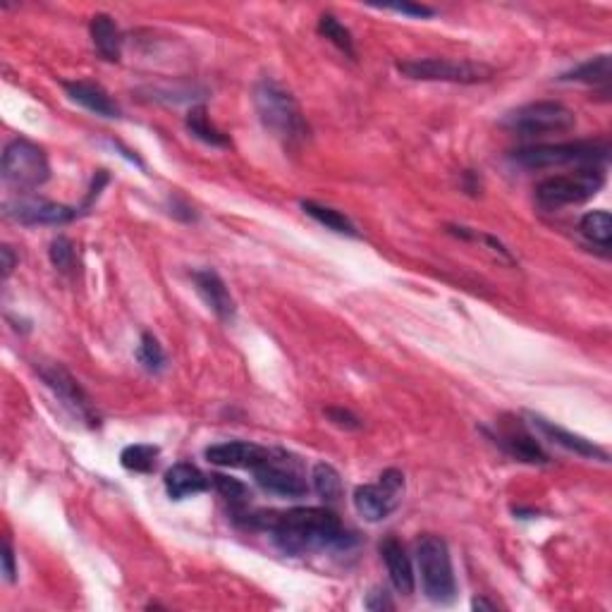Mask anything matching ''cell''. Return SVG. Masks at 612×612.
<instances>
[{"label":"cell","mask_w":612,"mask_h":612,"mask_svg":"<svg viewBox=\"0 0 612 612\" xmlns=\"http://www.w3.org/2000/svg\"><path fill=\"white\" fill-rule=\"evenodd\" d=\"M249 526L268 531L275 548L290 558L323 553V550H347L354 543V534L342 526L338 514L326 507L256 512L249 514Z\"/></svg>","instance_id":"cell-1"},{"label":"cell","mask_w":612,"mask_h":612,"mask_svg":"<svg viewBox=\"0 0 612 612\" xmlns=\"http://www.w3.org/2000/svg\"><path fill=\"white\" fill-rule=\"evenodd\" d=\"M254 106L263 127L271 130L287 146L304 142L309 137V125L302 118V110H299L295 96L280 84L271 82V79H263V82L256 84Z\"/></svg>","instance_id":"cell-2"},{"label":"cell","mask_w":612,"mask_h":612,"mask_svg":"<svg viewBox=\"0 0 612 612\" xmlns=\"http://www.w3.org/2000/svg\"><path fill=\"white\" fill-rule=\"evenodd\" d=\"M416 565H419L421 586L428 601L448 605L457 596V579L452 569L450 548L445 538L424 534L416 541Z\"/></svg>","instance_id":"cell-3"},{"label":"cell","mask_w":612,"mask_h":612,"mask_svg":"<svg viewBox=\"0 0 612 612\" xmlns=\"http://www.w3.org/2000/svg\"><path fill=\"white\" fill-rule=\"evenodd\" d=\"M610 144L605 139L596 142H565V144H538L524 146L512 153V161L522 168H558V165H601L608 161Z\"/></svg>","instance_id":"cell-4"},{"label":"cell","mask_w":612,"mask_h":612,"mask_svg":"<svg viewBox=\"0 0 612 612\" xmlns=\"http://www.w3.org/2000/svg\"><path fill=\"white\" fill-rule=\"evenodd\" d=\"M605 185V173L601 165H584L567 175H555L543 180L536 187V199L543 208H562L584 204L596 197Z\"/></svg>","instance_id":"cell-5"},{"label":"cell","mask_w":612,"mask_h":612,"mask_svg":"<svg viewBox=\"0 0 612 612\" xmlns=\"http://www.w3.org/2000/svg\"><path fill=\"white\" fill-rule=\"evenodd\" d=\"M51 177V165H48L46 151L39 144L29 139H12L3 151V180L12 189H29L41 187Z\"/></svg>","instance_id":"cell-6"},{"label":"cell","mask_w":612,"mask_h":612,"mask_svg":"<svg viewBox=\"0 0 612 612\" xmlns=\"http://www.w3.org/2000/svg\"><path fill=\"white\" fill-rule=\"evenodd\" d=\"M577 125V118L567 106L558 101H534L507 113L505 130L522 137H546V134L569 132Z\"/></svg>","instance_id":"cell-7"},{"label":"cell","mask_w":612,"mask_h":612,"mask_svg":"<svg viewBox=\"0 0 612 612\" xmlns=\"http://www.w3.org/2000/svg\"><path fill=\"white\" fill-rule=\"evenodd\" d=\"M397 70L409 79L419 82H452V84H476L488 82L493 77V67L471 60H450V58H414L400 60Z\"/></svg>","instance_id":"cell-8"},{"label":"cell","mask_w":612,"mask_h":612,"mask_svg":"<svg viewBox=\"0 0 612 612\" xmlns=\"http://www.w3.org/2000/svg\"><path fill=\"white\" fill-rule=\"evenodd\" d=\"M402 493H405V476H402V471L385 469L378 476V483H366V486H359L354 491V510L366 522H383L400 505Z\"/></svg>","instance_id":"cell-9"},{"label":"cell","mask_w":612,"mask_h":612,"mask_svg":"<svg viewBox=\"0 0 612 612\" xmlns=\"http://www.w3.org/2000/svg\"><path fill=\"white\" fill-rule=\"evenodd\" d=\"M256 483L263 491L273 495H283V498H302L309 493L302 467L292 455L283 450H271L259 467H254Z\"/></svg>","instance_id":"cell-10"},{"label":"cell","mask_w":612,"mask_h":612,"mask_svg":"<svg viewBox=\"0 0 612 612\" xmlns=\"http://www.w3.org/2000/svg\"><path fill=\"white\" fill-rule=\"evenodd\" d=\"M39 376L44 378V383L53 390L55 397H58L77 419L87 421L89 426H99V416L94 414V405H91L89 395L84 393V388L70 371L63 369L60 364H48L39 366Z\"/></svg>","instance_id":"cell-11"},{"label":"cell","mask_w":612,"mask_h":612,"mask_svg":"<svg viewBox=\"0 0 612 612\" xmlns=\"http://www.w3.org/2000/svg\"><path fill=\"white\" fill-rule=\"evenodd\" d=\"M8 216L22 225H65L75 220L79 211L46 199H20L8 206Z\"/></svg>","instance_id":"cell-12"},{"label":"cell","mask_w":612,"mask_h":612,"mask_svg":"<svg viewBox=\"0 0 612 612\" xmlns=\"http://www.w3.org/2000/svg\"><path fill=\"white\" fill-rule=\"evenodd\" d=\"M192 280L194 287H197L199 297L204 299V304L220 318V321L223 323L235 321L237 314L235 299H232L230 290L225 287L223 278H220L216 271H211V268H201V271L192 273Z\"/></svg>","instance_id":"cell-13"},{"label":"cell","mask_w":612,"mask_h":612,"mask_svg":"<svg viewBox=\"0 0 612 612\" xmlns=\"http://www.w3.org/2000/svg\"><path fill=\"white\" fill-rule=\"evenodd\" d=\"M268 448L249 443V440H230V443H218L206 448V459L216 467L228 469H254L268 457Z\"/></svg>","instance_id":"cell-14"},{"label":"cell","mask_w":612,"mask_h":612,"mask_svg":"<svg viewBox=\"0 0 612 612\" xmlns=\"http://www.w3.org/2000/svg\"><path fill=\"white\" fill-rule=\"evenodd\" d=\"M495 443L503 448L507 455L526 464H548V455L531 433L524 431L522 424H500L498 433L493 436Z\"/></svg>","instance_id":"cell-15"},{"label":"cell","mask_w":612,"mask_h":612,"mask_svg":"<svg viewBox=\"0 0 612 612\" xmlns=\"http://www.w3.org/2000/svg\"><path fill=\"white\" fill-rule=\"evenodd\" d=\"M381 558L385 567H388V577L393 581L395 591L402 593V596H412L416 581L412 560H409L405 546L395 536H388L381 543Z\"/></svg>","instance_id":"cell-16"},{"label":"cell","mask_w":612,"mask_h":612,"mask_svg":"<svg viewBox=\"0 0 612 612\" xmlns=\"http://www.w3.org/2000/svg\"><path fill=\"white\" fill-rule=\"evenodd\" d=\"M531 424H534V428H538L543 436H548L550 440H553L555 445H560V448L574 452V455L608 462V452H605L603 448H598L593 440H586L584 436H577V433H569V431H565V428L555 426L553 421L543 419V416H536V414H531Z\"/></svg>","instance_id":"cell-17"},{"label":"cell","mask_w":612,"mask_h":612,"mask_svg":"<svg viewBox=\"0 0 612 612\" xmlns=\"http://www.w3.org/2000/svg\"><path fill=\"white\" fill-rule=\"evenodd\" d=\"M165 491H168L170 500H185L189 495H197L208 491L211 486V479L206 474L194 467V464L180 462L173 464L168 471H165Z\"/></svg>","instance_id":"cell-18"},{"label":"cell","mask_w":612,"mask_h":612,"mask_svg":"<svg viewBox=\"0 0 612 612\" xmlns=\"http://www.w3.org/2000/svg\"><path fill=\"white\" fill-rule=\"evenodd\" d=\"M65 91L72 101L79 103V106H84L87 110H91V113L101 115V118H120V115H122L118 103L110 99L108 91L99 87V84L67 82Z\"/></svg>","instance_id":"cell-19"},{"label":"cell","mask_w":612,"mask_h":612,"mask_svg":"<svg viewBox=\"0 0 612 612\" xmlns=\"http://www.w3.org/2000/svg\"><path fill=\"white\" fill-rule=\"evenodd\" d=\"M89 32L96 51L101 53V58L108 60V63H118L122 55V32L113 17L103 15V12L101 15H94Z\"/></svg>","instance_id":"cell-20"},{"label":"cell","mask_w":612,"mask_h":612,"mask_svg":"<svg viewBox=\"0 0 612 612\" xmlns=\"http://www.w3.org/2000/svg\"><path fill=\"white\" fill-rule=\"evenodd\" d=\"M302 208H304L306 216L314 218L316 223L323 225V228L338 232V235H347V237H357L359 235L357 228H354L352 220L347 218L345 213L335 211V208L316 204V201H302Z\"/></svg>","instance_id":"cell-21"},{"label":"cell","mask_w":612,"mask_h":612,"mask_svg":"<svg viewBox=\"0 0 612 612\" xmlns=\"http://www.w3.org/2000/svg\"><path fill=\"white\" fill-rule=\"evenodd\" d=\"M185 125H187L189 134L197 137L199 142H204L208 146H230V139L225 137V134L220 132L211 120H208L206 106H194L192 110H189Z\"/></svg>","instance_id":"cell-22"},{"label":"cell","mask_w":612,"mask_h":612,"mask_svg":"<svg viewBox=\"0 0 612 612\" xmlns=\"http://www.w3.org/2000/svg\"><path fill=\"white\" fill-rule=\"evenodd\" d=\"M610 55H596V58L586 60L562 75V82H581V84H608L610 82Z\"/></svg>","instance_id":"cell-23"},{"label":"cell","mask_w":612,"mask_h":612,"mask_svg":"<svg viewBox=\"0 0 612 612\" xmlns=\"http://www.w3.org/2000/svg\"><path fill=\"white\" fill-rule=\"evenodd\" d=\"M581 235L601 249H610L612 242V218L608 211H591L579 220Z\"/></svg>","instance_id":"cell-24"},{"label":"cell","mask_w":612,"mask_h":612,"mask_svg":"<svg viewBox=\"0 0 612 612\" xmlns=\"http://www.w3.org/2000/svg\"><path fill=\"white\" fill-rule=\"evenodd\" d=\"M311 481H314V491L321 495L326 503H335L342 498V479L340 471L328 462H318L311 471Z\"/></svg>","instance_id":"cell-25"},{"label":"cell","mask_w":612,"mask_h":612,"mask_svg":"<svg viewBox=\"0 0 612 612\" xmlns=\"http://www.w3.org/2000/svg\"><path fill=\"white\" fill-rule=\"evenodd\" d=\"M158 455H161V450L156 445H127L120 452V464L125 469L137 471V474H151L158 464Z\"/></svg>","instance_id":"cell-26"},{"label":"cell","mask_w":612,"mask_h":612,"mask_svg":"<svg viewBox=\"0 0 612 612\" xmlns=\"http://www.w3.org/2000/svg\"><path fill=\"white\" fill-rule=\"evenodd\" d=\"M318 34H321L323 39H328L333 46H338L340 51L345 55H350V58L357 55V51H354L352 32L338 20V17L330 15V12L321 15V20H318Z\"/></svg>","instance_id":"cell-27"},{"label":"cell","mask_w":612,"mask_h":612,"mask_svg":"<svg viewBox=\"0 0 612 612\" xmlns=\"http://www.w3.org/2000/svg\"><path fill=\"white\" fill-rule=\"evenodd\" d=\"M137 359H139V364H142L149 373H161L165 369V361H168V359H165L161 342L153 338L151 333H144L142 340H139Z\"/></svg>","instance_id":"cell-28"},{"label":"cell","mask_w":612,"mask_h":612,"mask_svg":"<svg viewBox=\"0 0 612 612\" xmlns=\"http://www.w3.org/2000/svg\"><path fill=\"white\" fill-rule=\"evenodd\" d=\"M211 483L216 486V491L223 495L230 505L242 507L249 500V488L244 486L242 481L230 479V476H223V474H213Z\"/></svg>","instance_id":"cell-29"},{"label":"cell","mask_w":612,"mask_h":612,"mask_svg":"<svg viewBox=\"0 0 612 612\" xmlns=\"http://www.w3.org/2000/svg\"><path fill=\"white\" fill-rule=\"evenodd\" d=\"M75 259H77V252H75V244H72V240H67V237H55V240L51 242V263L55 268H58L60 273H70L72 268H75Z\"/></svg>","instance_id":"cell-30"},{"label":"cell","mask_w":612,"mask_h":612,"mask_svg":"<svg viewBox=\"0 0 612 612\" xmlns=\"http://www.w3.org/2000/svg\"><path fill=\"white\" fill-rule=\"evenodd\" d=\"M326 416L330 419V424H335L338 428H345V431H357L361 428V419L350 409H342V407H328Z\"/></svg>","instance_id":"cell-31"},{"label":"cell","mask_w":612,"mask_h":612,"mask_svg":"<svg viewBox=\"0 0 612 612\" xmlns=\"http://www.w3.org/2000/svg\"><path fill=\"white\" fill-rule=\"evenodd\" d=\"M364 605L373 612H381V610H393L395 603L390 601V593L385 589H373L369 596H366Z\"/></svg>","instance_id":"cell-32"},{"label":"cell","mask_w":612,"mask_h":612,"mask_svg":"<svg viewBox=\"0 0 612 612\" xmlns=\"http://www.w3.org/2000/svg\"><path fill=\"white\" fill-rule=\"evenodd\" d=\"M3 574L8 581L17 579V567H15V550H12L10 541H5L3 546Z\"/></svg>","instance_id":"cell-33"},{"label":"cell","mask_w":612,"mask_h":612,"mask_svg":"<svg viewBox=\"0 0 612 612\" xmlns=\"http://www.w3.org/2000/svg\"><path fill=\"white\" fill-rule=\"evenodd\" d=\"M390 10L405 12V15H414V17H433V15H436V10H433V8H426V5H409V3L390 5Z\"/></svg>","instance_id":"cell-34"},{"label":"cell","mask_w":612,"mask_h":612,"mask_svg":"<svg viewBox=\"0 0 612 612\" xmlns=\"http://www.w3.org/2000/svg\"><path fill=\"white\" fill-rule=\"evenodd\" d=\"M0 256H3V278H10V273L15 271V266H17V256L10 247L0 249Z\"/></svg>","instance_id":"cell-35"},{"label":"cell","mask_w":612,"mask_h":612,"mask_svg":"<svg viewBox=\"0 0 612 612\" xmlns=\"http://www.w3.org/2000/svg\"><path fill=\"white\" fill-rule=\"evenodd\" d=\"M471 608H474V610H495L498 605L486 601V598H474V601H471Z\"/></svg>","instance_id":"cell-36"}]
</instances>
